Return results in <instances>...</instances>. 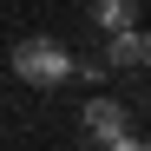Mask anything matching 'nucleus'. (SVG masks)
Listing matches in <instances>:
<instances>
[{"label": "nucleus", "mask_w": 151, "mask_h": 151, "mask_svg": "<svg viewBox=\"0 0 151 151\" xmlns=\"http://www.w3.org/2000/svg\"><path fill=\"white\" fill-rule=\"evenodd\" d=\"M13 79L20 86H33V92H53L72 79V53L59 40H20L13 46Z\"/></svg>", "instance_id": "f257e3e1"}, {"label": "nucleus", "mask_w": 151, "mask_h": 151, "mask_svg": "<svg viewBox=\"0 0 151 151\" xmlns=\"http://www.w3.org/2000/svg\"><path fill=\"white\" fill-rule=\"evenodd\" d=\"M86 138L92 145H105V138H118V132H132V118H125V105L118 99H86Z\"/></svg>", "instance_id": "f03ea898"}, {"label": "nucleus", "mask_w": 151, "mask_h": 151, "mask_svg": "<svg viewBox=\"0 0 151 151\" xmlns=\"http://www.w3.org/2000/svg\"><path fill=\"white\" fill-rule=\"evenodd\" d=\"M105 66H112V72H125V66H145V33H138V27L112 33V40H105Z\"/></svg>", "instance_id": "7ed1b4c3"}, {"label": "nucleus", "mask_w": 151, "mask_h": 151, "mask_svg": "<svg viewBox=\"0 0 151 151\" xmlns=\"http://www.w3.org/2000/svg\"><path fill=\"white\" fill-rule=\"evenodd\" d=\"M92 27H99V33H125V27H138V0H92Z\"/></svg>", "instance_id": "20e7f679"}, {"label": "nucleus", "mask_w": 151, "mask_h": 151, "mask_svg": "<svg viewBox=\"0 0 151 151\" xmlns=\"http://www.w3.org/2000/svg\"><path fill=\"white\" fill-rule=\"evenodd\" d=\"M105 151H151L145 138H132V132H118V138H105Z\"/></svg>", "instance_id": "39448f33"}, {"label": "nucleus", "mask_w": 151, "mask_h": 151, "mask_svg": "<svg viewBox=\"0 0 151 151\" xmlns=\"http://www.w3.org/2000/svg\"><path fill=\"white\" fill-rule=\"evenodd\" d=\"M145 66H151V33H145Z\"/></svg>", "instance_id": "423d86ee"}, {"label": "nucleus", "mask_w": 151, "mask_h": 151, "mask_svg": "<svg viewBox=\"0 0 151 151\" xmlns=\"http://www.w3.org/2000/svg\"><path fill=\"white\" fill-rule=\"evenodd\" d=\"M79 151H92V145H79Z\"/></svg>", "instance_id": "0eeeda50"}]
</instances>
